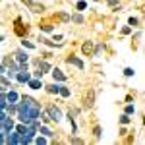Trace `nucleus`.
Masks as SVG:
<instances>
[{
	"mask_svg": "<svg viewBox=\"0 0 145 145\" xmlns=\"http://www.w3.org/2000/svg\"><path fill=\"white\" fill-rule=\"evenodd\" d=\"M48 116H51V120L58 122V120L62 118V112H60V108H56V107H48Z\"/></svg>",
	"mask_w": 145,
	"mask_h": 145,
	"instance_id": "nucleus-1",
	"label": "nucleus"
},
{
	"mask_svg": "<svg viewBox=\"0 0 145 145\" xmlns=\"http://www.w3.org/2000/svg\"><path fill=\"white\" fill-rule=\"evenodd\" d=\"M21 2H23V4H27V6L31 8V12H43V10H44L41 4H35V2H31V0H21Z\"/></svg>",
	"mask_w": 145,
	"mask_h": 145,
	"instance_id": "nucleus-2",
	"label": "nucleus"
},
{
	"mask_svg": "<svg viewBox=\"0 0 145 145\" xmlns=\"http://www.w3.org/2000/svg\"><path fill=\"white\" fill-rule=\"evenodd\" d=\"M6 136H8V139H6L8 143H21V136L19 133H6Z\"/></svg>",
	"mask_w": 145,
	"mask_h": 145,
	"instance_id": "nucleus-3",
	"label": "nucleus"
},
{
	"mask_svg": "<svg viewBox=\"0 0 145 145\" xmlns=\"http://www.w3.org/2000/svg\"><path fill=\"white\" fill-rule=\"evenodd\" d=\"M25 31H27V29L21 25V19H16V33L19 35V37H23V35H25Z\"/></svg>",
	"mask_w": 145,
	"mask_h": 145,
	"instance_id": "nucleus-4",
	"label": "nucleus"
},
{
	"mask_svg": "<svg viewBox=\"0 0 145 145\" xmlns=\"http://www.w3.org/2000/svg\"><path fill=\"white\" fill-rule=\"evenodd\" d=\"M68 64H74V66H77L79 70H83V62L79 58H76V56H70L68 58Z\"/></svg>",
	"mask_w": 145,
	"mask_h": 145,
	"instance_id": "nucleus-5",
	"label": "nucleus"
},
{
	"mask_svg": "<svg viewBox=\"0 0 145 145\" xmlns=\"http://www.w3.org/2000/svg\"><path fill=\"white\" fill-rule=\"evenodd\" d=\"M29 79H31V76H29L27 72H19V74H18V81L25 83V81H29Z\"/></svg>",
	"mask_w": 145,
	"mask_h": 145,
	"instance_id": "nucleus-6",
	"label": "nucleus"
},
{
	"mask_svg": "<svg viewBox=\"0 0 145 145\" xmlns=\"http://www.w3.org/2000/svg\"><path fill=\"white\" fill-rule=\"evenodd\" d=\"M52 76H54V79H58V81H64V79H66V76H64V74L60 72L58 68H56V70H52Z\"/></svg>",
	"mask_w": 145,
	"mask_h": 145,
	"instance_id": "nucleus-7",
	"label": "nucleus"
},
{
	"mask_svg": "<svg viewBox=\"0 0 145 145\" xmlns=\"http://www.w3.org/2000/svg\"><path fill=\"white\" fill-rule=\"evenodd\" d=\"M81 51L85 52V54H91V52H93V44H91V43L87 41V43H85V44H83V47H81Z\"/></svg>",
	"mask_w": 145,
	"mask_h": 145,
	"instance_id": "nucleus-8",
	"label": "nucleus"
},
{
	"mask_svg": "<svg viewBox=\"0 0 145 145\" xmlns=\"http://www.w3.org/2000/svg\"><path fill=\"white\" fill-rule=\"evenodd\" d=\"M29 87L31 89H41V81H39V79H31V81H29Z\"/></svg>",
	"mask_w": 145,
	"mask_h": 145,
	"instance_id": "nucleus-9",
	"label": "nucleus"
},
{
	"mask_svg": "<svg viewBox=\"0 0 145 145\" xmlns=\"http://www.w3.org/2000/svg\"><path fill=\"white\" fill-rule=\"evenodd\" d=\"M47 70H51V66H48L47 62H39V72H41V74H44Z\"/></svg>",
	"mask_w": 145,
	"mask_h": 145,
	"instance_id": "nucleus-10",
	"label": "nucleus"
},
{
	"mask_svg": "<svg viewBox=\"0 0 145 145\" xmlns=\"http://www.w3.org/2000/svg\"><path fill=\"white\" fill-rule=\"evenodd\" d=\"M8 101H10V103H16V101H18V93L10 91V93H8Z\"/></svg>",
	"mask_w": 145,
	"mask_h": 145,
	"instance_id": "nucleus-11",
	"label": "nucleus"
},
{
	"mask_svg": "<svg viewBox=\"0 0 145 145\" xmlns=\"http://www.w3.org/2000/svg\"><path fill=\"white\" fill-rule=\"evenodd\" d=\"M58 93L62 95V97H68V95H70V89H66V87H60V89H58Z\"/></svg>",
	"mask_w": 145,
	"mask_h": 145,
	"instance_id": "nucleus-12",
	"label": "nucleus"
},
{
	"mask_svg": "<svg viewBox=\"0 0 145 145\" xmlns=\"http://www.w3.org/2000/svg\"><path fill=\"white\" fill-rule=\"evenodd\" d=\"M85 103H87V107H91V104H93V91L85 97Z\"/></svg>",
	"mask_w": 145,
	"mask_h": 145,
	"instance_id": "nucleus-13",
	"label": "nucleus"
},
{
	"mask_svg": "<svg viewBox=\"0 0 145 145\" xmlns=\"http://www.w3.org/2000/svg\"><path fill=\"white\" fill-rule=\"evenodd\" d=\"M18 60H19V62H27V56L23 52H18Z\"/></svg>",
	"mask_w": 145,
	"mask_h": 145,
	"instance_id": "nucleus-14",
	"label": "nucleus"
},
{
	"mask_svg": "<svg viewBox=\"0 0 145 145\" xmlns=\"http://www.w3.org/2000/svg\"><path fill=\"white\" fill-rule=\"evenodd\" d=\"M41 133H44L47 137H51V136H52V132H51L48 128H41Z\"/></svg>",
	"mask_w": 145,
	"mask_h": 145,
	"instance_id": "nucleus-15",
	"label": "nucleus"
},
{
	"mask_svg": "<svg viewBox=\"0 0 145 145\" xmlns=\"http://www.w3.org/2000/svg\"><path fill=\"white\" fill-rule=\"evenodd\" d=\"M41 27L44 29V31H51V29H52V25H51V23H47V21H44V23H41Z\"/></svg>",
	"mask_w": 145,
	"mask_h": 145,
	"instance_id": "nucleus-16",
	"label": "nucleus"
},
{
	"mask_svg": "<svg viewBox=\"0 0 145 145\" xmlns=\"http://www.w3.org/2000/svg\"><path fill=\"white\" fill-rule=\"evenodd\" d=\"M58 85H48V91H51V93H58Z\"/></svg>",
	"mask_w": 145,
	"mask_h": 145,
	"instance_id": "nucleus-17",
	"label": "nucleus"
},
{
	"mask_svg": "<svg viewBox=\"0 0 145 145\" xmlns=\"http://www.w3.org/2000/svg\"><path fill=\"white\" fill-rule=\"evenodd\" d=\"M72 19H74L76 23H81V21H83V18H81V16H72Z\"/></svg>",
	"mask_w": 145,
	"mask_h": 145,
	"instance_id": "nucleus-18",
	"label": "nucleus"
},
{
	"mask_svg": "<svg viewBox=\"0 0 145 145\" xmlns=\"http://www.w3.org/2000/svg\"><path fill=\"white\" fill-rule=\"evenodd\" d=\"M124 74H126V76H133V70L132 68H126V70H124Z\"/></svg>",
	"mask_w": 145,
	"mask_h": 145,
	"instance_id": "nucleus-19",
	"label": "nucleus"
},
{
	"mask_svg": "<svg viewBox=\"0 0 145 145\" xmlns=\"http://www.w3.org/2000/svg\"><path fill=\"white\" fill-rule=\"evenodd\" d=\"M58 18H60V19H62V21H68V19H70V18L66 16V14H58Z\"/></svg>",
	"mask_w": 145,
	"mask_h": 145,
	"instance_id": "nucleus-20",
	"label": "nucleus"
},
{
	"mask_svg": "<svg viewBox=\"0 0 145 145\" xmlns=\"http://www.w3.org/2000/svg\"><path fill=\"white\" fill-rule=\"evenodd\" d=\"M35 141H37L39 145H43V143H47V139H44V137H37V139H35Z\"/></svg>",
	"mask_w": 145,
	"mask_h": 145,
	"instance_id": "nucleus-21",
	"label": "nucleus"
},
{
	"mask_svg": "<svg viewBox=\"0 0 145 145\" xmlns=\"http://www.w3.org/2000/svg\"><path fill=\"white\" fill-rule=\"evenodd\" d=\"M137 23H139V21H137L136 18H130V25H137Z\"/></svg>",
	"mask_w": 145,
	"mask_h": 145,
	"instance_id": "nucleus-22",
	"label": "nucleus"
},
{
	"mask_svg": "<svg viewBox=\"0 0 145 145\" xmlns=\"http://www.w3.org/2000/svg\"><path fill=\"white\" fill-rule=\"evenodd\" d=\"M85 6H87L85 2H77V8H79V10H85Z\"/></svg>",
	"mask_w": 145,
	"mask_h": 145,
	"instance_id": "nucleus-23",
	"label": "nucleus"
},
{
	"mask_svg": "<svg viewBox=\"0 0 145 145\" xmlns=\"http://www.w3.org/2000/svg\"><path fill=\"white\" fill-rule=\"evenodd\" d=\"M120 122H122V124H128L130 118H128V116H122V118H120Z\"/></svg>",
	"mask_w": 145,
	"mask_h": 145,
	"instance_id": "nucleus-24",
	"label": "nucleus"
},
{
	"mask_svg": "<svg viewBox=\"0 0 145 145\" xmlns=\"http://www.w3.org/2000/svg\"><path fill=\"white\" fill-rule=\"evenodd\" d=\"M23 47H27V48H33V44L29 43V41H23Z\"/></svg>",
	"mask_w": 145,
	"mask_h": 145,
	"instance_id": "nucleus-25",
	"label": "nucleus"
},
{
	"mask_svg": "<svg viewBox=\"0 0 145 145\" xmlns=\"http://www.w3.org/2000/svg\"><path fill=\"white\" fill-rule=\"evenodd\" d=\"M4 118H6V114H4V112H0V122H2Z\"/></svg>",
	"mask_w": 145,
	"mask_h": 145,
	"instance_id": "nucleus-26",
	"label": "nucleus"
},
{
	"mask_svg": "<svg viewBox=\"0 0 145 145\" xmlns=\"http://www.w3.org/2000/svg\"><path fill=\"white\" fill-rule=\"evenodd\" d=\"M108 4H110V6H114V4H116V0H108Z\"/></svg>",
	"mask_w": 145,
	"mask_h": 145,
	"instance_id": "nucleus-27",
	"label": "nucleus"
},
{
	"mask_svg": "<svg viewBox=\"0 0 145 145\" xmlns=\"http://www.w3.org/2000/svg\"><path fill=\"white\" fill-rule=\"evenodd\" d=\"M0 143H4V137H2V133H0Z\"/></svg>",
	"mask_w": 145,
	"mask_h": 145,
	"instance_id": "nucleus-28",
	"label": "nucleus"
}]
</instances>
